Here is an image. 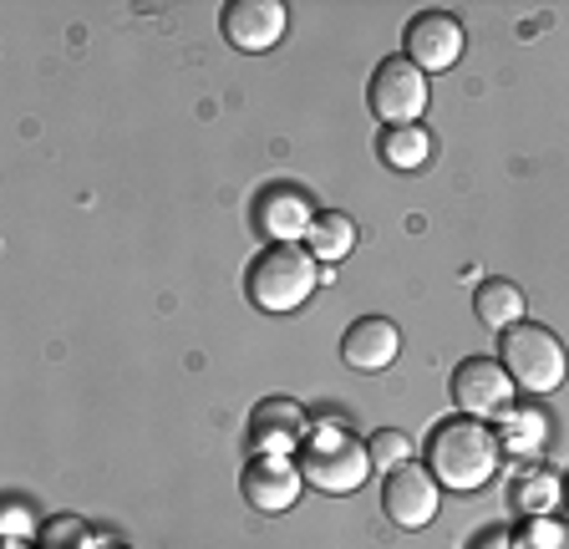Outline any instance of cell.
<instances>
[{
	"mask_svg": "<svg viewBox=\"0 0 569 549\" xmlns=\"http://www.w3.org/2000/svg\"><path fill=\"white\" fill-rule=\"evenodd\" d=\"M498 458H503L498 432L478 418H462V412L448 422H438L432 438H427V468H432V478L452 493L488 489L498 473Z\"/></svg>",
	"mask_w": 569,
	"mask_h": 549,
	"instance_id": "cell-1",
	"label": "cell"
},
{
	"mask_svg": "<svg viewBox=\"0 0 569 549\" xmlns=\"http://www.w3.org/2000/svg\"><path fill=\"white\" fill-rule=\"evenodd\" d=\"M320 286V264L310 250L300 244H264L244 270V290H249V306H260L270 316H290L300 311Z\"/></svg>",
	"mask_w": 569,
	"mask_h": 549,
	"instance_id": "cell-2",
	"label": "cell"
},
{
	"mask_svg": "<svg viewBox=\"0 0 569 549\" xmlns=\"http://www.w3.org/2000/svg\"><path fill=\"white\" fill-rule=\"evenodd\" d=\"M296 463H300L310 489H320V493H356L371 478L367 442L356 438L346 422H320V428H310V438L300 442Z\"/></svg>",
	"mask_w": 569,
	"mask_h": 549,
	"instance_id": "cell-3",
	"label": "cell"
},
{
	"mask_svg": "<svg viewBox=\"0 0 569 549\" xmlns=\"http://www.w3.org/2000/svg\"><path fill=\"white\" fill-rule=\"evenodd\" d=\"M498 361H503V371L513 377V387L529 397L559 392V387H565V371H569V357H565V347H559V336L539 321L509 326L503 341H498Z\"/></svg>",
	"mask_w": 569,
	"mask_h": 549,
	"instance_id": "cell-4",
	"label": "cell"
},
{
	"mask_svg": "<svg viewBox=\"0 0 569 549\" xmlns=\"http://www.w3.org/2000/svg\"><path fill=\"white\" fill-rule=\"evenodd\" d=\"M367 102L387 128H412L427 112V72L412 67L407 57L377 61V72H371V82H367Z\"/></svg>",
	"mask_w": 569,
	"mask_h": 549,
	"instance_id": "cell-5",
	"label": "cell"
},
{
	"mask_svg": "<svg viewBox=\"0 0 569 549\" xmlns=\"http://www.w3.org/2000/svg\"><path fill=\"white\" fill-rule=\"evenodd\" d=\"M316 224V203L300 183H264L254 199H249V229H260L270 244H300Z\"/></svg>",
	"mask_w": 569,
	"mask_h": 549,
	"instance_id": "cell-6",
	"label": "cell"
},
{
	"mask_svg": "<svg viewBox=\"0 0 569 549\" xmlns=\"http://www.w3.org/2000/svg\"><path fill=\"white\" fill-rule=\"evenodd\" d=\"M513 392H519L513 377L493 357H468L452 367V402H458L462 418H503L513 407Z\"/></svg>",
	"mask_w": 569,
	"mask_h": 549,
	"instance_id": "cell-7",
	"label": "cell"
},
{
	"mask_svg": "<svg viewBox=\"0 0 569 549\" xmlns=\"http://www.w3.org/2000/svg\"><path fill=\"white\" fill-rule=\"evenodd\" d=\"M381 509L397 529H427L438 519L442 509V483L432 478V468H417V463H402L391 468L387 483H381Z\"/></svg>",
	"mask_w": 569,
	"mask_h": 549,
	"instance_id": "cell-8",
	"label": "cell"
},
{
	"mask_svg": "<svg viewBox=\"0 0 569 549\" xmlns=\"http://www.w3.org/2000/svg\"><path fill=\"white\" fill-rule=\"evenodd\" d=\"M462 21L452 11H417L402 31V57L422 72H452L462 61Z\"/></svg>",
	"mask_w": 569,
	"mask_h": 549,
	"instance_id": "cell-9",
	"label": "cell"
},
{
	"mask_svg": "<svg viewBox=\"0 0 569 549\" xmlns=\"http://www.w3.org/2000/svg\"><path fill=\"white\" fill-rule=\"evenodd\" d=\"M310 438V418L296 397H264L249 407V458L254 453H280L296 458V448Z\"/></svg>",
	"mask_w": 569,
	"mask_h": 549,
	"instance_id": "cell-10",
	"label": "cell"
},
{
	"mask_svg": "<svg viewBox=\"0 0 569 549\" xmlns=\"http://www.w3.org/2000/svg\"><path fill=\"white\" fill-rule=\"evenodd\" d=\"M300 483H306L300 463L296 458H280V453H254L244 463V473H239V493H244L249 509H260V513L296 509Z\"/></svg>",
	"mask_w": 569,
	"mask_h": 549,
	"instance_id": "cell-11",
	"label": "cell"
},
{
	"mask_svg": "<svg viewBox=\"0 0 569 549\" xmlns=\"http://www.w3.org/2000/svg\"><path fill=\"white\" fill-rule=\"evenodd\" d=\"M224 41L234 51H249V57H260V51H274L290 31V11H284L280 0H229L224 16Z\"/></svg>",
	"mask_w": 569,
	"mask_h": 549,
	"instance_id": "cell-12",
	"label": "cell"
},
{
	"mask_svg": "<svg viewBox=\"0 0 569 549\" xmlns=\"http://www.w3.org/2000/svg\"><path fill=\"white\" fill-rule=\"evenodd\" d=\"M397 357H402V331H397V321H387V316H356V321L346 326L341 361L351 371L371 377V371H387Z\"/></svg>",
	"mask_w": 569,
	"mask_h": 549,
	"instance_id": "cell-13",
	"label": "cell"
},
{
	"mask_svg": "<svg viewBox=\"0 0 569 549\" xmlns=\"http://www.w3.org/2000/svg\"><path fill=\"white\" fill-rule=\"evenodd\" d=\"M473 311H478V321L488 326V331H509V326H519L523 321V311H529V296H523L513 280H483L478 286V296H473Z\"/></svg>",
	"mask_w": 569,
	"mask_h": 549,
	"instance_id": "cell-14",
	"label": "cell"
},
{
	"mask_svg": "<svg viewBox=\"0 0 569 549\" xmlns=\"http://www.w3.org/2000/svg\"><path fill=\"white\" fill-rule=\"evenodd\" d=\"M493 432H498V448H503V453L533 458L549 442V418L533 402L529 407H509V412H503V422H498Z\"/></svg>",
	"mask_w": 569,
	"mask_h": 549,
	"instance_id": "cell-15",
	"label": "cell"
},
{
	"mask_svg": "<svg viewBox=\"0 0 569 549\" xmlns=\"http://www.w3.org/2000/svg\"><path fill=\"white\" fill-rule=\"evenodd\" d=\"M377 153H381V163L397 168V173H417V168H427V158H432V132H427L422 122H412V128H381Z\"/></svg>",
	"mask_w": 569,
	"mask_h": 549,
	"instance_id": "cell-16",
	"label": "cell"
},
{
	"mask_svg": "<svg viewBox=\"0 0 569 549\" xmlns=\"http://www.w3.org/2000/svg\"><path fill=\"white\" fill-rule=\"evenodd\" d=\"M310 254H316V264H341L346 254L356 250V219L341 214V209H326V214H316V224H310Z\"/></svg>",
	"mask_w": 569,
	"mask_h": 549,
	"instance_id": "cell-17",
	"label": "cell"
},
{
	"mask_svg": "<svg viewBox=\"0 0 569 549\" xmlns=\"http://www.w3.org/2000/svg\"><path fill=\"white\" fill-rule=\"evenodd\" d=\"M509 503L523 513V519H533V513H549L559 503V478L545 473V468H533V473H523L519 483H513Z\"/></svg>",
	"mask_w": 569,
	"mask_h": 549,
	"instance_id": "cell-18",
	"label": "cell"
},
{
	"mask_svg": "<svg viewBox=\"0 0 569 549\" xmlns=\"http://www.w3.org/2000/svg\"><path fill=\"white\" fill-rule=\"evenodd\" d=\"M36 549H97V535L82 513H51L41 525V545Z\"/></svg>",
	"mask_w": 569,
	"mask_h": 549,
	"instance_id": "cell-19",
	"label": "cell"
},
{
	"mask_svg": "<svg viewBox=\"0 0 569 549\" xmlns=\"http://www.w3.org/2000/svg\"><path fill=\"white\" fill-rule=\"evenodd\" d=\"M513 549H569V519H555V513H533L523 519L519 535H513Z\"/></svg>",
	"mask_w": 569,
	"mask_h": 549,
	"instance_id": "cell-20",
	"label": "cell"
},
{
	"mask_svg": "<svg viewBox=\"0 0 569 549\" xmlns=\"http://www.w3.org/2000/svg\"><path fill=\"white\" fill-rule=\"evenodd\" d=\"M367 453H371V468H377V473H391V468L412 463V438L397 428H377L367 442Z\"/></svg>",
	"mask_w": 569,
	"mask_h": 549,
	"instance_id": "cell-21",
	"label": "cell"
},
{
	"mask_svg": "<svg viewBox=\"0 0 569 549\" xmlns=\"http://www.w3.org/2000/svg\"><path fill=\"white\" fill-rule=\"evenodd\" d=\"M31 535V509L26 503H6V539H26Z\"/></svg>",
	"mask_w": 569,
	"mask_h": 549,
	"instance_id": "cell-22",
	"label": "cell"
},
{
	"mask_svg": "<svg viewBox=\"0 0 569 549\" xmlns=\"http://www.w3.org/2000/svg\"><path fill=\"white\" fill-rule=\"evenodd\" d=\"M473 549H513V535H503V529H488V535L473 539Z\"/></svg>",
	"mask_w": 569,
	"mask_h": 549,
	"instance_id": "cell-23",
	"label": "cell"
},
{
	"mask_svg": "<svg viewBox=\"0 0 569 549\" xmlns=\"http://www.w3.org/2000/svg\"><path fill=\"white\" fill-rule=\"evenodd\" d=\"M6 549H31V545H26V539H6Z\"/></svg>",
	"mask_w": 569,
	"mask_h": 549,
	"instance_id": "cell-24",
	"label": "cell"
},
{
	"mask_svg": "<svg viewBox=\"0 0 569 549\" xmlns=\"http://www.w3.org/2000/svg\"><path fill=\"white\" fill-rule=\"evenodd\" d=\"M97 549H128V545H97Z\"/></svg>",
	"mask_w": 569,
	"mask_h": 549,
	"instance_id": "cell-25",
	"label": "cell"
},
{
	"mask_svg": "<svg viewBox=\"0 0 569 549\" xmlns=\"http://www.w3.org/2000/svg\"><path fill=\"white\" fill-rule=\"evenodd\" d=\"M565 489H569V483H565Z\"/></svg>",
	"mask_w": 569,
	"mask_h": 549,
	"instance_id": "cell-26",
	"label": "cell"
}]
</instances>
